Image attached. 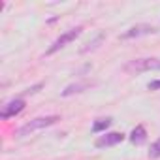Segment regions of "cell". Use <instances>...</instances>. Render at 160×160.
Wrapping results in <instances>:
<instances>
[{
  "label": "cell",
  "instance_id": "obj_1",
  "mask_svg": "<svg viewBox=\"0 0 160 160\" xmlns=\"http://www.w3.org/2000/svg\"><path fill=\"white\" fill-rule=\"evenodd\" d=\"M60 121V117L58 115H47V117H38V119H32V121H28V122H25L15 134H17V138H25V136H28V134H32V132H36V130H42V128H47V126H53L55 122H58Z\"/></svg>",
  "mask_w": 160,
  "mask_h": 160
},
{
  "label": "cell",
  "instance_id": "obj_2",
  "mask_svg": "<svg viewBox=\"0 0 160 160\" xmlns=\"http://www.w3.org/2000/svg\"><path fill=\"white\" fill-rule=\"evenodd\" d=\"M122 70L126 73H143L151 70H160V58H134L128 60Z\"/></svg>",
  "mask_w": 160,
  "mask_h": 160
},
{
  "label": "cell",
  "instance_id": "obj_3",
  "mask_svg": "<svg viewBox=\"0 0 160 160\" xmlns=\"http://www.w3.org/2000/svg\"><path fill=\"white\" fill-rule=\"evenodd\" d=\"M83 32V27H75V28H70V30H66L64 34H60L55 42H53V45L45 51V55H53V53H57V51H60L62 47H66L68 43H72L75 38H79V34Z\"/></svg>",
  "mask_w": 160,
  "mask_h": 160
},
{
  "label": "cell",
  "instance_id": "obj_4",
  "mask_svg": "<svg viewBox=\"0 0 160 160\" xmlns=\"http://www.w3.org/2000/svg\"><path fill=\"white\" fill-rule=\"evenodd\" d=\"M25 106H27V102H25L23 98H13V100H10V102L2 108L0 117H2V119H12V117L19 115V113L25 109Z\"/></svg>",
  "mask_w": 160,
  "mask_h": 160
},
{
  "label": "cell",
  "instance_id": "obj_5",
  "mask_svg": "<svg viewBox=\"0 0 160 160\" xmlns=\"http://www.w3.org/2000/svg\"><path fill=\"white\" fill-rule=\"evenodd\" d=\"M156 28L152 25H136V27H130L126 32L121 34V40H134V38H139V36H149V34H154Z\"/></svg>",
  "mask_w": 160,
  "mask_h": 160
},
{
  "label": "cell",
  "instance_id": "obj_6",
  "mask_svg": "<svg viewBox=\"0 0 160 160\" xmlns=\"http://www.w3.org/2000/svg\"><path fill=\"white\" fill-rule=\"evenodd\" d=\"M122 139H124V134H121V132H108V134L100 136V138L94 141V145H96L98 149H104V147H115V145L122 143Z\"/></svg>",
  "mask_w": 160,
  "mask_h": 160
},
{
  "label": "cell",
  "instance_id": "obj_7",
  "mask_svg": "<svg viewBox=\"0 0 160 160\" xmlns=\"http://www.w3.org/2000/svg\"><path fill=\"white\" fill-rule=\"evenodd\" d=\"M89 87H92V83L91 81H79V83H72V85H68L60 94L64 96V98H68V96H72V94H79V92H83L85 89H89Z\"/></svg>",
  "mask_w": 160,
  "mask_h": 160
},
{
  "label": "cell",
  "instance_id": "obj_8",
  "mask_svg": "<svg viewBox=\"0 0 160 160\" xmlns=\"http://www.w3.org/2000/svg\"><path fill=\"white\" fill-rule=\"evenodd\" d=\"M145 139H147V130H145L143 124H138V126L130 132V141H132L134 145H141Z\"/></svg>",
  "mask_w": 160,
  "mask_h": 160
},
{
  "label": "cell",
  "instance_id": "obj_9",
  "mask_svg": "<svg viewBox=\"0 0 160 160\" xmlns=\"http://www.w3.org/2000/svg\"><path fill=\"white\" fill-rule=\"evenodd\" d=\"M104 40H106V32H98L94 40L87 42V43H85V47H81V53L85 55V53H89V51H94V49H98V47L104 43Z\"/></svg>",
  "mask_w": 160,
  "mask_h": 160
},
{
  "label": "cell",
  "instance_id": "obj_10",
  "mask_svg": "<svg viewBox=\"0 0 160 160\" xmlns=\"http://www.w3.org/2000/svg\"><path fill=\"white\" fill-rule=\"evenodd\" d=\"M111 126V117H106V119H98L94 124H92V132L94 134H100L104 130H108Z\"/></svg>",
  "mask_w": 160,
  "mask_h": 160
},
{
  "label": "cell",
  "instance_id": "obj_11",
  "mask_svg": "<svg viewBox=\"0 0 160 160\" xmlns=\"http://www.w3.org/2000/svg\"><path fill=\"white\" fill-rule=\"evenodd\" d=\"M149 158L151 160H156V158H160V138L149 147Z\"/></svg>",
  "mask_w": 160,
  "mask_h": 160
},
{
  "label": "cell",
  "instance_id": "obj_12",
  "mask_svg": "<svg viewBox=\"0 0 160 160\" xmlns=\"http://www.w3.org/2000/svg\"><path fill=\"white\" fill-rule=\"evenodd\" d=\"M43 87V83H38V85H32V87H28L27 91H25V94H36L40 89Z\"/></svg>",
  "mask_w": 160,
  "mask_h": 160
},
{
  "label": "cell",
  "instance_id": "obj_13",
  "mask_svg": "<svg viewBox=\"0 0 160 160\" xmlns=\"http://www.w3.org/2000/svg\"><path fill=\"white\" fill-rule=\"evenodd\" d=\"M147 89H149V91H158V89H160V79H156V81H151V83L147 85Z\"/></svg>",
  "mask_w": 160,
  "mask_h": 160
}]
</instances>
